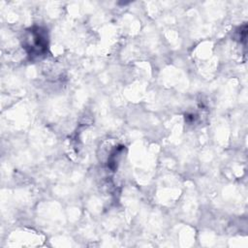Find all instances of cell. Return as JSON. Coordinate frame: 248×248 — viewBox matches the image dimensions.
Wrapping results in <instances>:
<instances>
[{
	"instance_id": "obj_1",
	"label": "cell",
	"mask_w": 248,
	"mask_h": 248,
	"mask_svg": "<svg viewBox=\"0 0 248 248\" xmlns=\"http://www.w3.org/2000/svg\"><path fill=\"white\" fill-rule=\"evenodd\" d=\"M29 35L26 39L25 46L29 48V52L35 55H40L46 51L47 46L46 36L41 28H33L29 32Z\"/></svg>"
}]
</instances>
